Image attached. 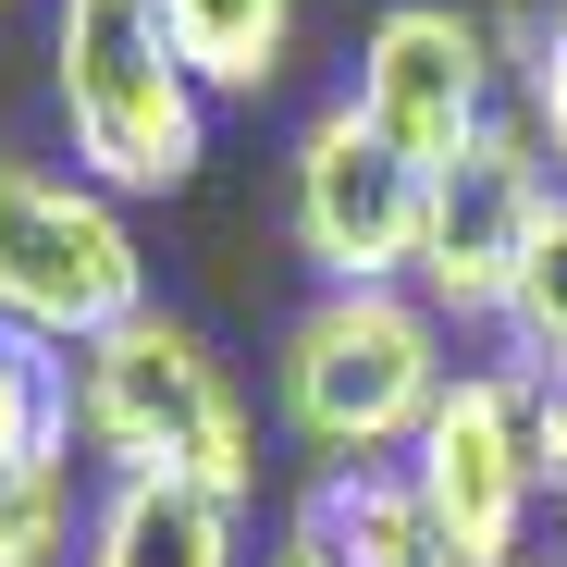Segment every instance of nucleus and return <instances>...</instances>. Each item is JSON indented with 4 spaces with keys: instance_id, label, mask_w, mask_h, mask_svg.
Instances as JSON below:
<instances>
[{
    "instance_id": "f257e3e1",
    "label": "nucleus",
    "mask_w": 567,
    "mask_h": 567,
    "mask_svg": "<svg viewBox=\"0 0 567 567\" xmlns=\"http://www.w3.org/2000/svg\"><path fill=\"white\" fill-rule=\"evenodd\" d=\"M444 346L456 333L420 284H309L271 333V432L309 468H395L468 370Z\"/></svg>"
},
{
    "instance_id": "f3484780",
    "label": "nucleus",
    "mask_w": 567,
    "mask_h": 567,
    "mask_svg": "<svg viewBox=\"0 0 567 567\" xmlns=\"http://www.w3.org/2000/svg\"><path fill=\"white\" fill-rule=\"evenodd\" d=\"M530 468H543V506L567 518V383H530Z\"/></svg>"
},
{
    "instance_id": "2eb2a0df",
    "label": "nucleus",
    "mask_w": 567,
    "mask_h": 567,
    "mask_svg": "<svg viewBox=\"0 0 567 567\" xmlns=\"http://www.w3.org/2000/svg\"><path fill=\"white\" fill-rule=\"evenodd\" d=\"M506 124L555 161V185H567V0H543V13L506 38Z\"/></svg>"
},
{
    "instance_id": "f03ea898",
    "label": "nucleus",
    "mask_w": 567,
    "mask_h": 567,
    "mask_svg": "<svg viewBox=\"0 0 567 567\" xmlns=\"http://www.w3.org/2000/svg\"><path fill=\"white\" fill-rule=\"evenodd\" d=\"M74 408H86V482H185L259 506V395L185 309L148 297L100 346H74Z\"/></svg>"
},
{
    "instance_id": "6ab92c4d",
    "label": "nucleus",
    "mask_w": 567,
    "mask_h": 567,
    "mask_svg": "<svg viewBox=\"0 0 567 567\" xmlns=\"http://www.w3.org/2000/svg\"><path fill=\"white\" fill-rule=\"evenodd\" d=\"M0 13H13V0H0Z\"/></svg>"
},
{
    "instance_id": "ddd939ff",
    "label": "nucleus",
    "mask_w": 567,
    "mask_h": 567,
    "mask_svg": "<svg viewBox=\"0 0 567 567\" xmlns=\"http://www.w3.org/2000/svg\"><path fill=\"white\" fill-rule=\"evenodd\" d=\"M494 358L530 370V383H567V185H555V210H543V235L518 259V297L494 321Z\"/></svg>"
},
{
    "instance_id": "423d86ee",
    "label": "nucleus",
    "mask_w": 567,
    "mask_h": 567,
    "mask_svg": "<svg viewBox=\"0 0 567 567\" xmlns=\"http://www.w3.org/2000/svg\"><path fill=\"white\" fill-rule=\"evenodd\" d=\"M346 100L420 173H444V161H468L506 124V25L482 13V0H383V13L358 25Z\"/></svg>"
},
{
    "instance_id": "f8f14e48",
    "label": "nucleus",
    "mask_w": 567,
    "mask_h": 567,
    "mask_svg": "<svg viewBox=\"0 0 567 567\" xmlns=\"http://www.w3.org/2000/svg\"><path fill=\"white\" fill-rule=\"evenodd\" d=\"M309 482L333 506V555L346 567H456L432 506H420V482H408V456L395 468H309Z\"/></svg>"
},
{
    "instance_id": "dca6fc26",
    "label": "nucleus",
    "mask_w": 567,
    "mask_h": 567,
    "mask_svg": "<svg viewBox=\"0 0 567 567\" xmlns=\"http://www.w3.org/2000/svg\"><path fill=\"white\" fill-rule=\"evenodd\" d=\"M259 567H346V555H333V506H321V482L271 518V555H259Z\"/></svg>"
},
{
    "instance_id": "4468645a",
    "label": "nucleus",
    "mask_w": 567,
    "mask_h": 567,
    "mask_svg": "<svg viewBox=\"0 0 567 567\" xmlns=\"http://www.w3.org/2000/svg\"><path fill=\"white\" fill-rule=\"evenodd\" d=\"M86 506H100L86 468H0V567H74Z\"/></svg>"
},
{
    "instance_id": "7ed1b4c3",
    "label": "nucleus",
    "mask_w": 567,
    "mask_h": 567,
    "mask_svg": "<svg viewBox=\"0 0 567 567\" xmlns=\"http://www.w3.org/2000/svg\"><path fill=\"white\" fill-rule=\"evenodd\" d=\"M62 161L112 198H185L210 161V86L173 62L161 0H50Z\"/></svg>"
},
{
    "instance_id": "39448f33",
    "label": "nucleus",
    "mask_w": 567,
    "mask_h": 567,
    "mask_svg": "<svg viewBox=\"0 0 567 567\" xmlns=\"http://www.w3.org/2000/svg\"><path fill=\"white\" fill-rule=\"evenodd\" d=\"M284 235H297L309 284H420L432 173L333 86L297 124V148H284Z\"/></svg>"
},
{
    "instance_id": "9b49d317",
    "label": "nucleus",
    "mask_w": 567,
    "mask_h": 567,
    "mask_svg": "<svg viewBox=\"0 0 567 567\" xmlns=\"http://www.w3.org/2000/svg\"><path fill=\"white\" fill-rule=\"evenodd\" d=\"M0 468H86V408H74V346L0 321Z\"/></svg>"
},
{
    "instance_id": "a211bd4d",
    "label": "nucleus",
    "mask_w": 567,
    "mask_h": 567,
    "mask_svg": "<svg viewBox=\"0 0 567 567\" xmlns=\"http://www.w3.org/2000/svg\"><path fill=\"white\" fill-rule=\"evenodd\" d=\"M530 567H567V555H530Z\"/></svg>"
},
{
    "instance_id": "1a4fd4ad",
    "label": "nucleus",
    "mask_w": 567,
    "mask_h": 567,
    "mask_svg": "<svg viewBox=\"0 0 567 567\" xmlns=\"http://www.w3.org/2000/svg\"><path fill=\"white\" fill-rule=\"evenodd\" d=\"M235 518H247V506L185 494V482H100L74 567H247Z\"/></svg>"
},
{
    "instance_id": "20e7f679",
    "label": "nucleus",
    "mask_w": 567,
    "mask_h": 567,
    "mask_svg": "<svg viewBox=\"0 0 567 567\" xmlns=\"http://www.w3.org/2000/svg\"><path fill=\"white\" fill-rule=\"evenodd\" d=\"M136 309H148V247L124 198L86 185L74 161L0 148V321H25L50 346H100Z\"/></svg>"
},
{
    "instance_id": "9d476101",
    "label": "nucleus",
    "mask_w": 567,
    "mask_h": 567,
    "mask_svg": "<svg viewBox=\"0 0 567 567\" xmlns=\"http://www.w3.org/2000/svg\"><path fill=\"white\" fill-rule=\"evenodd\" d=\"M297 13H309V0H161V38H173V62L198 74L210 112H223V100H271V86H284Z\"/></svg>"
},
{
    "instance_id": "6e6552de",
    "label": "nucleus",
    "mask_w": 567,
    "mask_h": 567,
    "mask_svg": "<svg viewBox=\"0 0 567 567\" xmlns=\"http://www.w3.org/2000/svg\"><path fill=\"white\" fill-rule=\"evenodd\" d=\"M543 210H555V161H543L518 124H494L468 161H444V173H432L420 297L444 309V333H494V321H506V297H518V259H530Z\"/></svg>"
},
{
    "instance_id": "0eeeda50",
    "label": "nucleus",
    "mask_w": 567,
    "mask_h": 567,
    "mask_svg": "<svg viewBox=\"0 0 567 567\" xmlns=\"http://www.w3.org/2000/svg\"><path fill=\"white\" fill-rule=\"evenodd\" d=\"M408 482L444 530L456 567H530V518H543V468H530V370L468 358L432 432L408 444Z\"/></svg>"
}]
</instances>
